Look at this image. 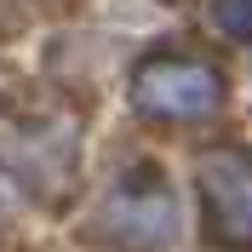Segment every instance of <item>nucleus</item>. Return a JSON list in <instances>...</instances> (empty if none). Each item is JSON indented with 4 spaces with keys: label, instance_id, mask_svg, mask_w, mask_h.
<instances>
[{
    "label": "nucleus",
    "instance_id": "1",
    "mask_svg": "<svg viewBox=\"0 0 252 252\" xmlns=\"http://www.w3.org/2000/svg\"><path fill=\"white\" fill-rule=\"evenodd\" d=\"M0 166L29 195L58 206L80 172V132L63 115H0Z\"/></svg>",
    "mask_w": 252,
    "mask_h": 252
},
{
    "label": "nucleus",
    "instance_id": "2",
    "mask_svg": "<svg viewBox=\"0 0 252 252\" xmlns=\"http://www.w3.org/2000/svg\"><path fill=\"white\" fill-rule=\"evenodd\" d=\"M178 235V201L155 172H126L86 223V241L109 252H166Z\"/></svg>",
    "mask_w": 252,
    "mask_h": 252
},
{
    "label": "nucleus",
    "instance_id": "3",
    "mask_svg": "<svg viewBox=\"0 0 252 252\" xmlns=\"http://www.w3.org/2000/svg\"><path fill=\"white\" fill-rule=\"evenodd\" d=\"M132 103L149 121H206L223 103V75L195 58H143L132 75Z\"/></svg>",
    "mask_w": 252,
    "mask_h": 252
},
{
    "label": "nucleus",
    "instance_id": "4",
    "mask_svg": "<svg viewBox=\"0 0 252 252\" xmlns=\"http://www.w3.org/2000/svg\"><path fill=\"white\" fill-rule=\"evenodd\" d=\"M201 201H206V235L229 252L252 247V149L223 143L201 155Z\"/></svg>",
    "mask_w": 252,
    "mask_h": 252
},
{
    "label": "nucleus",
    "instance_id": "5",
    "mask_svg": "<svg viewBox=\"0 0 252 252\" xmlns=\"http://www.w3.org/2000/svg\"><path fill=\"white\" fill-rule=\"evenodd\" d=\"M212 23L229 40H252V0H212Z\"/></svg>",
    "mask_w": 252,
    "mask_h": 252
}]
</instances>
